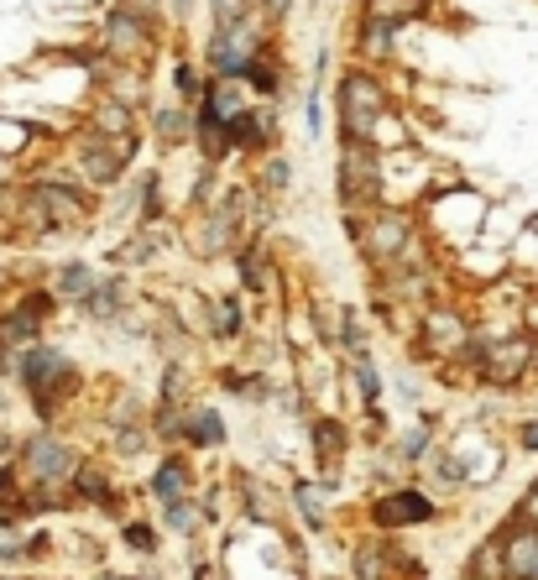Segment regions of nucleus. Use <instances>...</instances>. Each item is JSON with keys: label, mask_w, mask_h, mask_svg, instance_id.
Here are the masks:
<instances>
[{"label": "nucleus", "mask_w": 538, "mask_h": 580, "mask_svg": "<svg viewBox=\"0 0 538 580\" xmlns=\"http://www.w3.org/2000/svg\"><path fill=\"white\" fill-rule=\"evenodd\" d=\"M309 439H314V455H319V466H324V481L340 486V471H335V466H340V455H345V445H350L345 424H340V419H314Z\"/></svg>", "instance_id": "obj_13"}, {"label": "nucleus", "mask_w": 538, "mask_h": 580, "mask_svg": "<svg viewBox=\"0 0 538 580\" xmlns=\"http://www.w3.org/2000/svg\"><path fill=\"white\" fill-rule=\"evenodd\" d=\"M230 142H236V152H251L262 157L272 142H277V110H262V105H246L236 121H230Z\"/></svg>", "instance_id": "obj_11"}, {"label": "nucleus", "mask_w": 538, "mask_h": 580, "mask_svg": "<svg viewBox=\"0 0 538 580\" xmlns=\"http://www.w3.org/2000/svg\"><path fill=\"white\" fill-rule=\"evenodd\" d=\"M204 84H209V79L199 74V68H194L189 58H178V63H173V89H178V105H199V100H204Z\"/></svg>", "instance_id": "obj_25"}, {"label": "nucleus", "mask_w": 538, "mask_h": 580, "mask_svg": "<svg viewBox=\"0 0 538 580\" xmlns=\"http://www.w3.org/2000/svg\"><path fill=\"white\" fill-rule=\"evenodd\" d=\"M131 121H136V110H131V105L110 100V95H95V110H89V131H95V136L131 147Z\"/></svg>", "instance_id": "obj_12"}, {"label": "nucleus", "mask_w": 538, "mask_h": 580, "mask_svg": "<svg viewBox=\"0 0 538 580\" xmlns=\"http://www.w3.org/2000/svg\"><path fill=\"white\" fill-rule=\"evenodd\" d=\"M126 157H131V147L105 142V136H95V131H84V136H79V147H74L79 178H84V183H95V189H110V183H121V178H126Z\"/></svg>", "instance_id": "obj_8"}, {"label": "nucleus", "mask_w": 538, "mask_h": 580, "mask_svg": "<svg viewBox=\"0 0 538 580\" xmlns=\"http://www.w3.org/2000/svg\"><path fill=\"white\" fill-rule=\"evenodd\" d=\"M157 32H162L157 21H142L136 11L115 6V11L105 16V27H100V53H105L110 63H121V68H147L152 53H157V42H162Z\"/></svg>", "instance_id": "obj_6"}, {"label": "nucleus", "mask_w": 538, "mask_h": 580, "mask_svg": "<svg viewBox=\"0 0 538 580\" xmlns=\"http://www.w3.org/2000/svg\"><path fill=\"white\" fill-rule=\"evenodd\" d=\"M241 84L251 89V95H262V100H277V95H283V68H277V63L262 53V58L246 68V79H241Z\"/></svg>", "instance_id": "obj_22"}, {"label": "nucleus", "mask_w": 538, "mask_h": 580, "mask_svg": "<svg viewBox=\"0 0 538 580\" xmlns=\"http://www.w3.org/2000/svg\"><path fill=\"white\" fill-rule=\"evenodd\" d=\"M95 580H126V575H110V570H100V575H95Z\"/></svg>", "instance_id": "obj_39"}, {"label": "nucleus", "mask_w": 538, "mask_h": 580, "mask_svg": "<svg viewBox=\"0 0 538 580\" xmlns=\"http://www.w3.org/2000/svg\"><path fill=\"white\" fill-rule=\"evenodd\" d=\"M168 6H173V11H178V21H183V16H189V11L199 6V0H168Z\"/></svg>", "instance_id": "obj_38"}, {"label": "nucleus", "mask_w": 538, "mask_h": 580, "mask_svg": "<svg viewBox=\"0 0 538 580\" xmlns=\"http://www.w3.org/2000/svg\"><path fill=\"white\" fill-rule=\"evenodd\" d=\"M392 27H382V21H361V53L366 58H392Z\"/></svg>", "instance_id": "obj_28"}, {"label": "nucleus", "mask_w": 538, "mask_h": 580, "mask_svg": "<svg viewBox=\"0 0 538 580\" xmlns=\"http://www.w3.org/2000/svg\"><path fill=\"white\" fill-rule=\"evenodd\" d=\"M152 257H157V236H152L147 225H136V236L126 241V251H121V257H115V262H121V267H131V262L142 267V262H152Z\"/></svg>", "instance_id": "obj_29"}, {"label": "nucleus", "mask_w": 538, "mask_h": 580, "mask_svg": "<svg viewBox=\"0 0 538 580\" xmlns=\"http://www.w3.org/2000/svg\"><path fill=\"white\" fill-rule=\"evenodd\" d=\"M429 518H439V502L429 492H413V486H397V492H382L371 502V523L377 528H413Z\"/></svg>", "instance_id": "obj_9"}, {"label": "nucleus", "mask_w": 538, "mask_h": 580, "mask_svg": "<svg viewBox=\"0 0 538 580\" xmlns=\"http://www.w3.org/2000/svg\"><path fill=\"white\" fill-rule=\"evenodd\" d=\"M262 6H267V16H272V21H277V16H283V11H288V6H293V0H262Z\"/></svg>", "instance_id": "obj_37"}, {"label": "nucleus", "mask_w": 538, "mask_h": 580, "mask_svg": "<svg viewBox=\"0 0 538 580\" xmlns=\"http://www.w3.org/2000/svg\"><path fill=\"white\" fill-rule=\"evenodd\" d=\"M21 215L37 230H79L89 220V199L63 178H37L32 189H21Z\"/></svg>", "instance_id": "obj_5"}, {"label": "nucleus", "mask_w": 538, "mask_h": 580, "mask_svg": "<svg viewBox=\"0 0 538 580\" xmlns=\"http://www.w3.org/2000/svg\"><path fill=\"white\" fill-rule=\"evenodd\" d=\"M152 121H157L152 131H157L162 147H183V142H194V136H199V121H194L189 105H168V110H157Z\"/></svg>", "instance_id": "obj_15"}, {"label": "nucleus", "mask_w": 538, "mask_h": 580, "mask_svg": "<svg viewBox=\"0 0 538 580\" xmlns=\"http://www.w3.org/2000/svg\"><path fill=\"white\" fill-rule=\"evenodd\" d=\"M162 523H168L173 533H189L194 528V507L189 502H168V507H162Z\"/></svg>", "instance_id": "obj_33"}, {"label": "nucleus", "mask_w": 538, "mask_h": 580, "mask_svg": "<svg viewBox=\"0 0 538 580\" xmlns=\"http://www.w3.org/2000/svg\"><path fill=\"white\" fill-rule=\"evenodd\" d=\"M340 204L350 220H366L387 204V157L377 142H340Z\"/></svg>", "instance_id": "obj_3"}, {"label": "nucleus", "mask_w": 538, "mask_h": 580, "mask_svg": "<svg viewBox=\"0 0 538 580\" xmlns=\"http://www.w3.org/2000/svg\"><path fill=\"white\" fill-rule=\"evenodd\" d=\"M350 565H356V580H387V565H392L387 539H361L356 554H350Z\"/></svg>", "instance_id": "obj_19"}, {"label": "nucleus", "mask_w": 538, "mask_h": 580, "mask_svg": "<svg viewBox=\"0 0 538 580\" xmlns=\"http://www.w3.org/2000/svg\"><path fill=\"white\" fill-rule=\"evenodd\" d=\"M11 497H16V476L11 466H0V507H11Z\"/></svg>", "instance_id": "obj_36"}, {"label": "nucleus", "mask_w": 538, "mask_h": 580, "mask_svg": "<svg viewBox=\"0 0 538 580\" xmlns=\"http://www.w3.org/2000/svg\"><path fill=\"white\" fill-rule=\"evenodd\" d=\"M74 486H79L84 502H100V507H115V513H121V502H115V486H110V476L95 466V460H84V466H79Z\"/></svg>", "instance_id": "obj_20"}, {"label": "nucleus", "mask_w": 538, "mask_h": 580, "mask_svg": "<svg viewBox=\"0 0 538 580\" xmlns=\"http://www.w3.org/2000/svg\"><path fill=\"white\" fill-rule=\"evenodd\" d=\"M350 377H356L361 398H366V413H371V408H377V398H382V371L371 366V361H350Z\"/></svg>", "instance_id": "obj_30"}, {"label": "nucleus", "mask_w": 538, "mask_h": 580, "mask_svg": "<svg viewBox=\"0 0 538 580\" xmlns=\"http://www.w3.org/2000/svg\"><path fill=\"white\" fill-rule=\"evenodd\" d=\"M21 466H27V476H32L37 486H63V481H74V476H79L84 455L68 445L63 434L42 429V434H32L27 445H21Z\"/></svg>", "instance_id": "obj_7"}, {"label": "nucleus", "mask_w": 538, "mask_h": 580, "mask_svg": "<svg viewBox=\"0 0 538 580\" xmlns=\"http://www.w3.org/2000/svg\"><path fill=\"white\" fill-rule=\"evenodd\" d=\"M293 507L303 513V523L309 528H324V507H319V486H309V481H298L293 486Z\"/></svg>", "instance_id": "obj_31"}, {"label": "nucleus", "mask_w": 538, "mask_h": 580, "mask_svg": "<svg viewBox=\"0 0 538 580\" xmlns=\"http://www.w3.org/2000/svg\"><path fill=\"white\" fill-rule=\"evenodd\" d=\"M392 121V95L377 79V68L350 63L340 74V142H382Z\"/></svg>", "instance_id": "obj_2"}, {"label": "nucleus", "mask_w": 538, "mask_h": 580, "mask_svg": "<svg viewBox=\"0 0 538 580\" xmlns=\"http://www.w3.org/2000/svg\"><path fill=\"white\" fill-rule=\"evenodd\" d=\"M350 236H356L366 267L387 277L397 267H413L424 262V241H418V215L408 210V204H382L377 215L366 220H350Z\"/></svg>", "instance_id": "obj_1"}, {"label": "nucleus", "mask_w": 538, "mask_h": 580, "mask_svg": "<svg viewBox=\"0 0 538 580\" xmlns=\"http://www.w3.org/2000/svg\"><path fill=\"white\" fill-rule=\"evenodd\" d=\"M121 6L136 11L142 21H157V27H162V6H168V0H121Z\"/></svg>", "instance_id": "obj_34"}, {"label": "nucleus", "mask_w": 538, "mask_h": 580, "mask_svg": "<svg viewBox=\"0 0 538 580\" xmlns=\"http://www.w3.org/2000/svg\"><path fill=\"white\" fill-rule=\"evenodd\" d=\"M16 382L32 392L42 419H53V408L79 387V371H74V361H68L63 351H53V345H32V351L16 356Z\"/></svg>", "instance_id": "obj_4"}, {"label": "nucleus", "mask_w": 538, "mask_h": 580, "mask_svg": "<svg viewBox=\"0 0 538 580\" xmlns=\"http://www.w3.org/2000/svg\"><path fill=\"white\" fill-rule=\"evenodd\" d=\"M121 304H126V283H121V277H105V283L84 298V314L89 319H115V314H121Z\"/></svg>", "instance_id": "obj_21"}, {"label": "nucleus", "mask_w": 538, "mask_h": 580, "mask_svg": "<svg viewBox=\"0 0 538 580\" xmlns=\"http://www.w3.org/2000/svg\"><path fill=\"white\" fill-rule=\"evenodd\" d=\"M236 267H241V288L262 298V293H267V283H272V277H267V251H262V241L241 246V251H236Z\"/></svg>", "instance_id": "obj_18"}, {"label": "nucleus", "mask_w": 538, "mask_h": 580, "mask_svg": "<svg viewBox=\"0 0 538 580\" xmlns=\"http://www.w3.org/2000/svg\"><path fill=\"white\" fill-rule=\"evenodd\" d=\"M288 178H293L288 157L267 152V157H262V173H256V183H262V194H283V189H288Z\"/></svg>", "instance_id": "obj_27"}, {"label": "nucleus", "mask_w": 538, "mask_h": 580, "mask_svg": "<svg viewBox=\"0 0 538 580\" xmlns=\"http://www.w3.org/2000/svg\"><path fill=\"white\" fill-rule=\"evenodd\" d=\"M152 497H157L162 507H168V502H194V497H189V466H183L178 455H168V460L157 466V476H152Z\"/></svg>", "instance_id": "obj_16"}, {"label": "nucleus", "mask_w": 538, "mask_h": 580, "mask_svg": "<svg viewBox=\"0 0 538 580\" xmlns=\"http://www.w3.org/2000/svg\"><path fill=\"white\" fill-rule=\"evenodd\" d=\"M424 11H429V0H361V21H382L392 32H403Z\"/></svg>", "instance_id": "obj_14"}, {"label": "nucleus", "mask_w": 538, "mask_h": 580, "mask_svg": "<svg viewBox=\"0 0 538 580\" xmlns=\"http://www.w3.org/2000/svg\"><path fill=\"white\" fill-rule=\"evenodd\" d=\"M6 283H11V272H6V267H0V288H6Z\"/></svg>", "instance_id": "obj_40"}, {"label": "nucleus", "mask_w": 538, "mask_h": 580, "mask_svg": "<svg viewBox=\"0 0 538 580\" xmlns=\"http://www.w3.org/2000/svg\"><path fill=\"white\" fill-rule=\"evenodd\" d=\"M518 445H523L528 455H538V413H533V419H523V424H518Z\"/></svg>", "instance_id": "obj_35"}, {"label": "nucleus", "mask_w": 538, "mask_h": 580, "mask_svg": "<svg viewBox=\"0 0 538 580\" xmlns=\"http://www.w3.org/2000/svg\"><path fill=\"white\" fill-rule=\"evenodd\" d=\"M100 283H95V267H89V262H63L58 272H53V293L58 298H79V304H84V298L89 293H95Z\"/></svg>", "instance_id": "obj_17"}, {"label": "nucleus", "mask_w": 538, "mask_h": 580, "mask_svg": "<svg viewBox=\"0 0 538 580\" xmlns=\"http://www.w3.org/2000/svg\"><path fill=\"white\" fill-rule=\"evenodd\" d=\"M136 204H142V210H136V225H157L162 220V178L157 173H142V183H136Z\"/></svg>", "instance_id": "obj_23"}, {"label": "nucleus", "mask_w": 538, "mask_h": 580, "mask_svg": "<svg viewBox=\"0 0 538 580\" xmlns=\"http://www.w3.org/2000/svg\"><path fill=\"white\" fill-rule=\"evenodd\" d=\"M497 539H502L507 580H538V528H528V523H507Z\"/></svg>", "instance_id": "obj_10"}, {"label": "nucleus", "mask_w": 538, "mask_h": 580, "mask_svg": "<svg viewBox=\"0 0 538 580\" xmlns=\"http://www.w3.org/2000/svg\"><path fill=\"white\" fill-rule=\"evenodd\" d=\"M121 533H126V549H136V554H157V528H152V523H136V518H131Z\"/></svg>", "instance_id": "obj_32"}, {"label": "nucleus", "mask_w": 538, "mask_h": 580, "mask_svg": "<svg viewBox=\"0 0 538 580\" xmlns=\"http://www.w3.org/2000/svg\"><path fill=\"white\" fill-rule=\"evenodd\" d=\"M397 450H403V460H413V466H418V460H434V419H429V413L418 419L413 434H403V445H397Z\"/></svg>", "instance_id": "obj_26"}, {"label": "nucleus", "mask_w": 538, "mask_h": 580, "mask_svg": "<svg viewBox=\"0 0 538 580\" xmlns=\"http://www.w3.org/2000/svg\"><path fill=\"white\" fill-rule=\"evenodd\" d=\"M209 335H220V340H236L241 335V304L230 293L209 304Z\"/></svg>", "instance_id": "obj_24"}]
</instances>
